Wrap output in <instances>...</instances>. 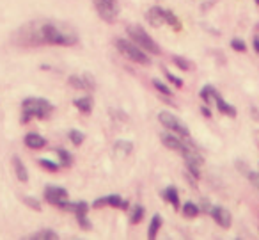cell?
<instances>
[{
    "label": "cell",
    "instance_id": "6da1fadb",
    "mask_svg": "<svg viewBox=\"0 0 259 240\" xmlns=\"http://www.w3.org/2000/svg\"><path fill=\"white\" fill-rule=\"evenodd\" d=\"M20 34H23V43L25 45H57V47H73L78 41V36L73 32L69 27L59 25L54 22H45L41 25L29 23L25 25Z\"/></svg>",
    "mask_w": 259,
    "mask_h": 240
},
{
    "label": "cell",
    "instance_id": "7a4b0ae2",
    "mask_svg": "<svg viewBox=\"0 0 259 240\" xmlns=\"http://www.w3.org/2000/svg\"><path fill=\"white\" fill-rule=\"evenodd\" d=\"M54 112V104L39 96H29L22 101V123L32 119H47Z\"/></svg>",
    "mask_w": 259,
    "mask_h": 240
},
{
    "label": "cell",
    "instance_id": "3957f363",
    "mask_svg": "<svg viewBox=\"0 0 259 240\" xmlns=\"http://www.w3.org/2000/svg\"><path fill=\"white\" fill-rule=\"evenodd\" d=\"M114 43H115V48L119 50V54L124 55V57L128 59V61L135 62V64H142V66L151 64V59H149V55L146 54V52L142 50L141 47H137V45H135L132 40L117 38V40H115Z\"/></svg>",
    "mask_w": 259,
    "mask_h": 240
},
{
    "label": "cell",
    "instance_id": "277c9868",
    "mask_svg": "<svg viewBox=\"0 0 259 240\" xmlns=\"http://www.w3.org/2000/svg\"><path fill=\"white\" fill-rule=\"evenodd\" d=\"M126 34H128V40H132L137 47H141L146 54H151V55L162 54L158 43H156L141 25H128L126 27Z\"/></svg>",
    "mask_w": 259,
    "mask_h": 240
},
{
    "label": "cell",
    "instance_id": "5b68a950",
    "mask_svg": "<svg viewBox=\"0 0 259 240\" xmlns=\"http://www.w3.org/2000/svg\"><path fill=\"white\" fill-rule=\"evenodd\" d=\"M158 121L162 123V125L165 126L169 132L176 133V135L185 137V139H188V137H190V130H188V126L185 125V121H181L180 118H176L172 112L160 111L158 112Z\"/></svg>",
    "mask_w": 259,
    "mask_h": 240
},
{
    "label": "cell",
    "instance_id": "8992f818",
    "mask_svg": "<svg viewBox=\"0 0 259 240\" xmlns=\"http://www.w3.org/2000/svg\"><path fill=\"white\" fill-rule=\"evenodd\" d=\"M160 141H162V144L165 148H169V150H172V151H178V153H181V155L187 153L192 148H195L194 144H192L190 137L185 139V137H180L172 132H163L162 135H160Z\"/></svg>",
    "mask_w": 259,
    "mask_h": 240
},
{
    "label": "cell",
    "instance_id": "52a82bcc",
    "mask_svg": "<svg viewBox=\"0 0 259 240\" xmlns=\"http://www.w3.org/2000/svg\"><path fill=\"white\" fill-rule=\"evenodd\" d=\"M94 8L103 22L114 23L119 16V4L117 0H93Z\"/></svg>",
    "mask_w": 259,
    "mask_h": 240
},
{
    "label": "cell",
    "instance_id": "ba28073f",
    "mask_svg": "<svg viewBox=\"0 0 259 240\" xmlns=\"http://www.w3.org/2000/svg\"><path fill=\"white\" fill-rule=\"evenodd\" d=\"M185 160V165H187V171L190 173V176L194 180H197L199 176H201V167H202V157L201 153H199L195 148H192V150H188L187 153L181 155Z\"/></svg>",
    "mask_w": 259,
    "mask_h": 240
},
{
    "label": "cell",
    "instance_id": "9c48e42d",
    "mask_svg": "<svg viewBox=\"0 0 259 240\" xmlns=\"http://www.w3.org/2000/svg\"><path fill=\"white\" fill-rule=\"evenodd\" d=\"M45 201H47L48 204H54V207H61L62 203H64L66 199H68V190L64 189V187H57V185H47L45 187Z\"/></svg>",
    "mask_w": 259,
    "mask_h": 240
},
{
    "label": "cell",
    "instance_id": "30bf717a",
    "mask_svg": "<svg viewBox=\"0 0 259 240\" xmlns=\"http://www.w3.org/2000/svg\"><path fill=\"white\" fill-rule=\"evenodd\" d=\"M94 208H100V207H114V208H119V210H128L130 208V203L126 199H122L119 194H108V196H103V197H98L94 199L93 203Z\"/></svg>",
    "mask_w": 259,
    "mask_h": 240
},
{
    "label": "cell",
    "instance_id": "8fae6325",
    "mask_svg": "<svg viewBox=\"0 0 259 240\" xmlns=\"http://www.w3.org/2000/svg\"><path fill=\"white\" fill-rule=\"evenodd\" d=\"M69 86L75 87V89L82 91H94L96 89V82H94V77L89 73H83V75H71L68 79Z\"/></svg>",
    "mask_w": 259,
    "mask_h": 240
},
{
    "label": "cell",
    "instance_id": "7c38bea8",
    "mask_svg": "<svg viewBox=\"0 0 259 240\" xmlns=\"http://www.w3.org/2000/svg\"><path fill=\"white\" fill-rule=\"evenodd\" d=\"M87 212H89V204H87L85 201H78V203H75V210H73V214L76 215V222H78L80 228H82L83 231H89V229L93 228L91 221L87 219Z\"/></svg>",
    "mask_w": 259,
    "mask_h": 240
},
{
    "label": "cell",
    "instance_id": "4fadbf2b",
    "mask_svg": "<svg viewBox=\"0 0 259 240\" xmlns=\"http://www.w3.org/2000/svg\"><path fill=\"white\" fill-rule=\"evenodd\" d=\"M209 214H211L213 221H215L219 226H222L224 229H227L231 226L233 217H231V212L227 210L226 207H211L209 208Z\"/></svg>",
    "mask_w": 259,
    "mask_h": 240
},
{
    "label": "cell",
    "instance_id": "5bb4252c",
    "mask_svg": "<svg viewBox=\"0 0 259 240\" xmlns=\"http://www.w3.org/2000/svg\"><path fill=\"white\" fill-rule=\"evenodd\" d=\"M146 18H148L149 25L155 27V29L162 27L163 23H165V20H163V8H160V6H153V8L146 13Z\"/></svg>",
    "mask_w": 259,
    "mask_h": 240
},
{
    "label": "cell",
    "instance_id": "9a60e30c",
    "mask_svg": "<svg viewBox=\"0 0 259 240\" xmlns=\"http://www.w3.org/2000/svg\"><path fill=\"white\" fill-rule=\"evenodd\" d=\"M23 143H25V146L30 148V150H41V148L47 146V139H45L41 133H36V132L27 133Z\"/></svg>",
    "mask_w": 259,
    "mask_h": 240
},
{
    "label": "cell",
    "instance_id": "2e32d148",
    "mask_svg": "<svg viewBox=\"0 0 259 240\" xmlns=\"http://www.w3.org/2000/svg\"><path fill=\"white\" fill-rule=\"evenodd\" d=\"M73 105H75L82 114H91V112H93V107H94V100L91 94H87V96L75 98V100H73Z\"/></svg>",
    "mask_w": 259,
    "mask_h": 240
},
{
    "label": "cell",
    "instance_id": "e0dca14e",
    "mask_svg": "<svg viewBox=\"0 0 259 240\" xmlns=\"http://www.w3.org/2000/svg\"><path fill=\"white\" fill-rule=\"evenodd\" d=\"M13 169H15V175H16V178H18L20 182H22V183L29 182V171H27L25 164H23L20 157H13Z\"/></svg>",
    "mask_w": 259,
    "mask_h": 240
},
{
    "label": "cell",
    "instance_id": "ac0fdd59",
    "mask_svg": "<svg viewBox=\"0 0 259 240\" xmlns=\"http://www.w3.org/2000/svg\"><path fill=\"white\" fill-rule=\"evenodd\" d=\"M215 104H217V107H219V111L222 112V114L229 116V118H236V109H234V105L227 104V101L220 96V93L215 94Z\"/></svg>",
    "mask_w": 259,
    "mask_h": 240
},
{
    "label": "cell",
    "instance_id": "d6986e66",
    "mask_svg": "<svg viewBox=\"0 0 259 240\" xmlns=\"http://www.w3.org/2000/svg\"><path fill=\"white\" fill-rule=\"evenodd\" d=\"M162 197L167 201V203L172 204L176 210H180V194H178V189L174 185H169L165 190L162 192Z\"/></svg>",
    "mask_w": 259,
    "mask_h": 240
},
{
    "label": "cell",
    "instance_id": "ffe728a7",
    "mask_svg": "<svg viewBox=\"0 0 259 240\" xmlns=\"http://www.w3.org/2000/svg\"><path fill=\"white\" fill-rule=\"evenodd\" d=\"M162 215L160 214H155L151 217V221H149V228H148V238H156V235H158V231L162 229Z\"/></svg>",
    "mask_w": 259,
    "mask_h": 240
},
{
    "label": "cell",
    "instance_id": "44dd1931",
    "mask_svg": "<svg viewBox=\"0 0 259 240\" xmlns=\"http://www.w3.org/2000/svg\"><path fill=\"white\" fill-rule=\"evenodd\" d=\"M181 212H183V215L187 219H194L201 214V208L195 203H192V201H187V203H183V207H181Z\"/></svg>",
    "mask_w": 259,
    "mask_h": 240
},
{
    "label": "cell",
    "instance_id": "7402d4cb",
    "mask_svg": "<svg viewBox=\"0 0 259 240\" xmlns=\"http://www.w3.org/2000/svg\"><path fill=\"white\" fill-rule=\"evenodd\" d=\"M30 238H36V240H55V238H59V235H57V231H54V229L45 228V229H39V231L32 233V235H30Z\"/></svg>",
    "mask_w": 259,
    "mask_h": 240
},
{
    "label": "cell",
    "instance_id": "603a6c76",
    "mask_svg": "<svg viewBox=\"0 0 259 240\" xmlns=\"http://www.w3.org/2000/svg\"><path fill=\"white\" fill-rule=\"evenodd\" d=\"M55 153H57V157H59V164H61V167H69V165L73 164V155L69 153L68 150L59 148Z\"/></svg>",
    "mask_w": 259,
    "mask_h": 240
},
{
    "label": "cell",
    "instance_id": "cb8c5ba5",
    "mask_svg": "<svg viewBox=\"0 0 259 240\" xmlns=\"http://www.w3.org/2000/svg\"><path fill=\"white\" fill-rule=\"evenodd\" d=\"M217 93H219V91H217L215 87L209 86V84H208V86H204V87L201 89L199 96H201V98H202V101H204V104L208 105V104H211V101L215 100V94H217Z\"/></svg>",
    "mask_w": 259,
    "mask_h": 240
},
{
    "label": "cell",
    "instance_id": "d4e9b609",
    "mask_svg": "<svg viewBox=\"0 0 259 240\" xmlns=\"http://www.w3.org/2000/svg\"><path fill=\"white\" fill-rule=\"evenodd\" d=\"M163 20H165V23H169L170 27H172L174 30H180L181 29V22L180 18H178L176 15H174L170 9H163Z\"/></svg>",
    "mask_w": 259,
    "mask_h": 240
},
{
    "label": "cell",
    "instance_id": "484cf974",
    "mask_svg": "<svg viewBox=\"0 0 259 240\" xmlns=\"http://www.w3.org/2000/svg\"><path fill=\"white\" fill-rule=\"evenodd\" d=\"M144 214H146V208L142 207V204H134L132 215H130V222H132V224H139V222L144 219Z\"/></svg>",
    "mask_w": 259,
    "mask_h": 240
},
{
    "label": "cell",
    "instance_id": "4316f807",
    "mask_svg": "<svg viewBox=\"0 0 259 240\" xmlns=\"http://www.w3.org/2000/svg\"><path fill=\"white\" fill-rule=\"evenodd\" d=\"M114 150L119 151V153H122V155H130L132 153V150H134V144L130 143V141L119 139L117 143L114 144Z\"/></svg>",
    "mask_w": 259,
    "mask_h": 240
},
{
    "label": "cell",
    "instance_id": "83f0119b",
    "mask_svg": "<svg viewBox=\"0 0 259 240\" xmlns=\"http://www.w3.org/2000/svg\"><path fill=\"white\" fill-rule=\"evenodd\" d=\"M172 62L176 64V68L181 70V72H188V70L194 68V64H192L188 59L181 57V55H172Z\"/></svg>",
    "mask_w": 259,
    "mask_h": 240
},
{
    "label": "cell",
    "instance_id": "f1b7e54d",
    "mask_svg": "<svg viewBox=\"0 0 259 240\" xmlns=\"http://www.w3.org/2000/svg\"><path fill=\"white\" fill-rule=\"evenodd\" d=\"M39 165L43 169H47V171H50V173H57L59 169H61V164L59 162H54V160H48V158H39Z\"/></svg>",
    "mask_w": 259,
    "mask_h": 240
},
{
    "label": "cell",
    "instance_id": "f546056e",
    "mask_svg": "<svg viewBox=\"0 0 259 240\" xmlns=\"http://www.w3.org/2000/svg\"><path fill=\"white\" fill-rule=\"evenodd\" d=\"M68 137H69V141L75 144V146H80V144L83 143V139H85V133L80 132V130H76V128H73V130H69Z\"/></svg>",
    "mask_w": 259,
    "mask_h": 240
},
{
    "label": "cell",
    "instance_id": "4dcf8cb0",
    "mask_svg": "<svg viewBox=\"0 0 259 240\" xmlns=\"http://www.w3.org/2000/svg\"><path fill=\"white\" fill-rule=\"evenodd\" d=\"M153 86H155V89L158 91L160 94H163V96H170V94H172V91L167 87V84L162 82L160 79H153Z\"/></svg>",
    "mask_w": 259,
    "mask_h": 240
},
{
    "label": "cell",
    "instance_id": "1f68e13d",
    "mask_svg": "<svg viewBox=\"0 0 259 240\" xmlns=\"http://www.w3.org/2000/svg\"><path fill=\"white\" fill-rule=\"evenodd\" d=\"M231 48L240 52V54H243V52H247V43H245L241 38H233V40H231Z\"/></svg>",
    "mask_w": 259,
    "mask_h": 240
},
{
    "label": "cell",
    "instance_id": "d6a6232c",
    "mask_svg": "<svg viewBox=\"0 0 259 240\" xmlns=\"http://www.w3.org/2000/svg\"><path fill=\"white\" fill-rule=\"evenodd\" d=\"M23 203L27 204V207H30L32 210L36 212H41V203L36 199V197H30V196H23Z\"/></svg>",
    "mask_w": 259,
    "mask_h": 240
},
{
    "label": "cell",
    "instance_id": "836d02e7",
    "mask_svg": "<svg viewBox=\"0 0 259 240\" xmlns=\"http://www.w3.org/2000/svg\"><path fill=\"white\" fill-rule=\"evenodd\" d=\"M165 77H167V80H169L170 84H174V86H176V87H181V86H183V80H181L180 77L172 75V73H170V72H167V73H165Z\"/></svg>",
    "mask_w": 259,
    "mask_h": 240
},
{
    "label": "cell",
    "instance_id": "e575fe53",
    "mask_svg": "<svg viewBox=\"0 0 259 240\" xmlns=\"http://www.w3.org/2000/svg\"><path fill=\"white\" fill-rule=\"evenodd\" d=\"M247 176H248V180L252 182V185H254L255 189L259 190V173H255V171H247Z\"/></svg>",
    "mask_w": 259,
    "mask_h": 240
},
{
    "label": "cell",
    "instance_id": "d590c367",
    "mask_svg": "<svg viewBox=\"0 0 259 240\" xmlns=\"http://www.w3.org/2000/svg\"><path fill=\"white\" fill-rule=\"evenodd\" d=\"M252 47H254L255 54H259V36H255L254 40H252Z\"/></svg>",
    "mask_w": 259,
    "mask_h": 240
},
{
    "label": "cell",
    "instance_id": "8d00e7d4",
    "mask_svg": "<svg viewBox=\"0 0 259 240\" xmlns=\"http://www.w3.org/2000/svg\"><path fill=\"white\" fill-rule=\"evenodd\" d=\"M201 112H202V116H206V118H211V111L208 109V105H206V107L202 105V107H201Z\"/></svg>",
    "mask_w": 259,
    "mask_h": 240
},
{
    "label": "cell",
    "instance_id": "74e56055",
    "mask_svg": "<svg viewBox=\"0 0 259 240\" xmlns=\"http://www.w3.org/2000/svg\"><path fill=\"white\" fill-rule=\"evenodd\" d=\"M254 2H255V4H257V6H259V0H254Z\"/></svg>",
    "mask_w": 259,
    "mask_h": 240
}]
</instances>
